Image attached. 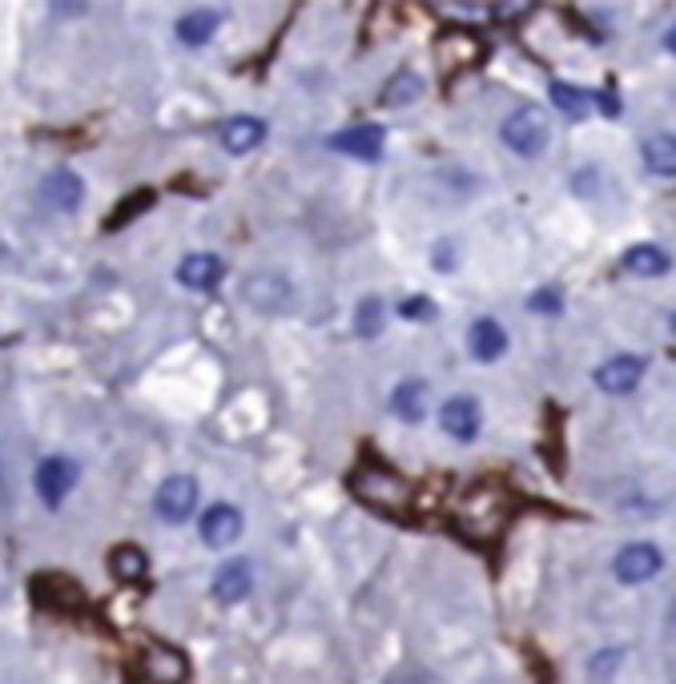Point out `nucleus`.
Here are the masks:
<instances>
[{"instance_id": "1", "label": "nucleus", "mask_w": 676, "mask_h": 684, "mask_svg": "<svg viewBox=\"0 0 676 684\" xmlns=\"http://www.w3.org/2000/svg\"><path fill=\"white\" fill-rule=\"evenodd\" d=\"M511 519V499L499 484H479L459 504V527L471 539H499Z\"/></svg>"}, {"instance_id": "2", "label": "nucleus", "mask_w": 676, "mask_h": 684, "mask_svg": "<svg viewBox=\"0 0 676 684\" xmlns=\"http://www.w3.org/2000/svg\"><path fill=\"white\" fill-rule=\"evenodd\" d=\"M350 492L359 495L367 507H375V512H391V516L411 504V487L402 484L399 475L382 464L355 467V472H350Z\"/></svg>"}, {"instance_id": "3", "label": "nucleus", "mask_w": 676, "mask_h": 684, "mask_svg": "<svg viewBox=\"0 0 676 684\" xmlns=\"http://www.w3.org/2000/svg\"><path fill=\"white\" fill-rule=\"evenodd\" d=\"M499 137H504V146L519 158H539L551 141V126H548V113L536 106L528 109H516V113L507 117L504 126H499Z\"/></svg>"}, {"instance_id": "4", "label": "nucleus", "mask_w": 676, "mask_h": 684, "mask_svg": "<svg viewBox=\"0 0 676 684\" xmlns=\"http://www.w3.org/2000/svg\"><path fill=\"white\" fill-rule=\"evenodd\" d=\"M193 507H198V479L193 475H169L153 495V512L166 524H186L193 516Z\"/></svg>"}, {"instance_id": "5", "label": "nucleus", "mask_w": 676, "mask_h": 684, "mask_svg": "<svg viewBox=\"0 0 676 684\" xmlns=\"http://www.w3.org/2000/svg\"><path fill=\"white\" fill-rule=\"evenodd\" d=\"M77 479H81V467L69 459V455H49V459H41V467H37V495H41L49 507H61L64 495L73 492Z\"/></svg>"}, {"instance_id": "6", "label": "nucleus", "mask_w": 676, "mask_h": 684, "mask_svg": "<svg viewBox=\"0 0 676 684\" xmlns=\"http://www.w3.org/2000/svg\"><path fill=\"white\" fill-rule=\"evenodd\" d=\"M238 295H242L254 310L275 315V310H286V306H290V282L275 270H254L242 278V290H238Z\"/></svg>"}, {"instance_id": "7", "label": "nucleus", "mask_w": 676, "mask_h": 684, "mask_svg": "<svg viewBox=\"0 0 676 684\" xmlns=\"http://www.w3.org/2000/svg\"><path fill=\"white\" fill-rule=\"evenodd\" d=\"M439 427L444 435H451L455 443H471L484 427V410H479V399L471 395H451V399L439 407Z\"/></svg>"}, {"instance_id": "8", "label": "nucleus", "mask_w": 676, "mask_h": 684, "mask_svg": "<svg viewBox=\"0 0 676 684\" xmlns=\"http://www.w3.org/2000/svg\"><path fill=\"white\" fill-rule=\"evenodd\" d=\"M382 146H387V129L370 126V121L367 126H350V129H342V133L330 137V149L355 161H379Z\"/></svg>"}, {"instance_id": "9", "label": "nucleus", "mask_w": 676, "mask_h": 684, "mask_svg": "<svg viewBox=\"0 0 676 684\" xmlns=\"http://www.w3.org/2000/svg\"><path fill=\"white\" fill-rule=\"evenodd\" d=\"M660 568H665V556L653 544H628L616 552V579L620 584H645Z\"/></svg>"}, {"instance_id": "10", "label": "nucleus", "mask_w": 676, "mask_h": 684, "mask_svg": "<svg viewBox=\"0 0 676 684\" xmlns=\"http://www.w3.org/2000/svg\"><path fill=\"white\" fill-rule=\"evenodd\" d=\"M640 379H645V358L640 355H616L596 370V387L604 395H628Z\"/></svg>"}, {"instance_id": "11", "label": "nucleus", "mask_w": 676, "mask_h": 684, "mask_svg": "<svg viewBox=\"0 0 676 684\" xmlns=\"http://www.w3.org/2000/svg\"><path fill=\"white\" fill-rule=\"evenodd\" d=\"M238 536H242V512L233 504H210V512L201 516V544L230 547Z\"/></svg>"}, {"instance_id": "12", "label": "nucleus", "mask_w": 676, "mask_h": 684, "mask_svg": "<svg viewBox=\"0 0 676 684\" xmlns=\"http://www.w3.org/2000/svg\"><path fill=\"white\" fill-rule=\"evenodd\" d=\"M32 592H37V604H49V608H57V612H73L84 604V588L73 584L69 576H61V572L37 576L32 579Z\"/></svg>"}, {"instance_id": "13", "label": "nucleus", "mask_w": 676, "mask_h": 684, "mask_svg": "<svg viewBox=\"0 0 676 684\" xmlns=\"http://www.w3.org/2000/svg\"><path fill=\"white\" fill-rule=\"evenodd\" d=\"M222 278H226V262L218 254H190V258L178 266V282L190 286V290H201V295L218 290Z\"/></svg>"}, {"instance_id": "14", "label": "nucleus", "mask_w": 676, "mask_h": 684, "mask_svg": "<svg viewBox=\"0 0 676 684\" xmlns=\"http://www.w3.org/2000/svg\"><path fill=\"white\" fill-rule=\"evenodd\" d=\"M250 592H254L250 559H226L222 568L213 572V596L222 604H242Z\"/></svg>"}, {"instance_id": "15", "label": "nucleus", "mask_w": 676, "mask_h": 684, "mask_svg": "<svg viewBox=\"0 0 676 684\" xmlns=\"http://www.w3.org/2000/svg\"><path fill=\"white\" fill-rule=\"evenodd\" d=\"M435 53H439V65H444L447 73H459L464 65H471V61H479V57H484V44H479V37H471V32L451 29V32H444V37H439Z\"/></svg>"}, {"instance_id": "16", "label": "nucleus", "mask_w": 676, "mask_h": 684, "mask_svg": "<svg viewBox=\"0 0 676 684\" xmlns=\"http://www.w3.org/2000/svg\"><path fill=\"white\" fill-rule=\"evenodd\" d=\"M467 350L476 363H499L507 355V330L496 318H479L476 327L467 330Z\"/></svg>"}, {"instance_id": "17", "label": "nucleus", "mask_w": 676, "mask_h": 684, "mask_svg": "<svg viewBox=\"0 0 676 684\" xmlns=\"http://www.w3.org/2000/svg\"><path fill=\"white\" fill-rule=\"evenodd\" d=\"M41 198L53 206V210H77L84 201V181L77 178L73 169H53L49 178L41 181Z\"/></svg>"}, {"instance_id": "18", "label": "nucleus", "mask_w": 676, "mask_h": 684, "mask_svg": "<svg viewBox=\"0 0 676 684\" xmlns=\"http://www.w3.org/2000/svg\"><path fill=\"white\" fill-rule=\"evenodd\" d=\"M141 664H146V676L153 684H181L186 681V656H181L178 648L149 644L146 656H141Z\"/></svg>"}, {"instance_id": "19", "label": "nucleus", "mask_w": 676, "mask_h": 684, "mask_svg": "<svg viewBox=\"0 0 676 684\" xmlns=\"http://www.w3.org/2000/svg\"><path fill=\"white\" fill-rule=\"evenodd\" d=\"M109 572H113L121 584H141L149 572V556L146 547L138 544H117L113 552H109Z\"/></svg>"}, {"instance_id": "20", "label": "nucleus", "mask_w": 676, "mask_h": 684, "mask_svg": "<svg viewBox=\"0 0 676 684\" xmlns=\"http://www.w3.org/2000/svg\"><path fill=\"white\" fill-rule=\"evenodd\" d=\"M620 266L636 278H660V274H668V254L653 242H640L633 250H624Z\"/></svg>"}, {"instance_id": "21", "label": "nucleus", "mask_w": 676, "mask_h": 684, "mask_svg": "<svg viewBox=\"0 0 676 684\" xmlns=\"http://www.w3.org/2000/svg\"><path fill=\"white\" fill-rule=\"evenodd\" d=\"M262 137H266V126L258 117H233V121L222 126V146L230 153H250V149L262 146Z\"/></svg>"}, {"instance_id": "22", "label": "nucleus", "mask_w": 676, "mask_h": 684, "mask_svg": "<svg viewBox=\"0 0 676 684\" xmlns=\"http://www.w3.org/2000/svg\"><path fill=\"white\" fill-rule=\"evenodd\" d=\"M391 410L402 423H419L427 415V383L422 379H402L391 395Z\"/></svg>"}, {"instance_id": "23", "label": "nucleus", "mask_w": 676, "mask_h": 684, "mask_svg": "<svg viewBox=\"0 0 676 684\" xmlns=\"http://www.w3.org/2000/svg\"><path fill=\"white\" fill-rule=\"evenodd\" d=\"M218 24H222V17L213 9H193L186 12L178 21V41L190 44V49H198V44H210V37L218 32Z\"/></svg>"}, {"instance_id": "24", "label": "nucleus", "mask_w": 676, "mask_h": 684, "mask_svg": "<svg viewBox=\"0 0 676 684\" xmlns=\"http://www.w3.org/2000/svg\"><path fill=\"white\" fill-rule=\"evenodd\" d=\"M419 97H422V77L407 69V73H395L391 81H387V89H382L379 101L387 109H395V106H415Z\"/></svg>"}, {"instance_id": "25", "label": "nucleus", "mask_w": 676, "mask_h": 684, "mask_svg": "<svg viewBox=\"0 0 676 684\" xmlns=\"http://www.w3.org/2000/svg\"><path fill=\"white\" fill-rule=\"evenodd\" d=\"M645 166L648 174H660V178H673L676 174V149H673V137H648L645 146Z\"/></svg>"}, {"instance_id": "26", "label": "nucleus", "mask_w": 676, "mask_h": 684, "mask_svg": "<svg viewBox=\"0 0 676 684\" xmlns=\"http://www.w3.org/2000/svg\"><path fill=\"white\" fill-rule=\"evenodd\" d=\"M551 101H556V109H564V113L571 117V121H584V117L592 113V106H596V97L584 93V89H576V85H551Z\"/></svg>"}, {"instance_id": "27", "label": "nucleus", "mask_w": 676, "mask_h": 684, "mask_svg": "<svg viewBox=\"0 0 676 684\" xmlns=\"http://www.w3.org/2000/svg\"><path fill=\"white\" fill-rule=\"evenodd\" d=\"M382 327H387V310H382V303L375 295L362 298L359 310H355V335L359 338H379Z\"/></svg>"}, {"instance_id": "28", "label": "nucleus", "mask_w": 676, "mask_h": 684, "mask_svg": "<svg viewBox=\"0 0 676 684\" xmlns=\"http://www.w3.org/2000/svg\"><path fill=\"white\" fill-rule=\"evenodd\" d=\"M153 206V194L149 190H138V194H129L126 201H121V210L113 214V218L106 221V230H121V226H129V221L138 218L141 210H149Z\"/></svg>"}, {"instance_id": "29", "label": "nucleus", "mask_w": 676, "mask_h": 684, "mask_svg": "<svg viewBox=\"0 0 676 684\" xmlns=\"http://www.w3.org/2000/svg\"><path fill=\"white\" fill-rule=\"evenodd\" d=\"M435 315H439V306H435L431 298H422V295L399 303V318H411V323H427V318H435Z\"/></svg>"}, {"instance_id": "30", "label": "nucleus", "mask_w": 676, "mask_h": 684, "mask_svg": "<svg viewBox=\"0 0 676 684\" xmlns=\"http://www.w3.org/2000/svg\"><path fill=\"white\" fill-rule=\"evenodd\" d=\"M528 310H536V315H560L564 298L556 295V290H536V295L528 298Z\"/></svg>"}, {"instance_id": "31", "label": "nucleus", "mask_w": 676, "mask_h": 684, "mask_svg": "<svg viewBox=\"0 0 676 684\" xmlns=\"http://www.w3.org/2000/svg\"><path fill=\"white\" fill-rule=\"evenodd\" d=\"M620 648H608V653H600V656H592V664H588V673L596 676V681H604V676H613V668L620 664Z\"/></svg>"}, {"instance_id": "32", "label": "nucleus", "mask_w": 676, "mask_h": 684, "mask_svg": "<svg viewBox=\"0 0 676 684\" xmlns=\"http://www.w3.org/2000/svg\"><path fill=\"white\" fill-rule=\"evenodd\" d=\"M592 186H600V169H580L576 181H571V190L576 194H592Z\"/></svg>"}, {"instance_id": "33", "label": "nucleus", "mask_w": 676, "mask_h": 684, "mask_svg": "<svg viewBox=\"0 0 676 684\" xmlns=\"http://www.w3.org/2000/svg\"><path fill=\"white\" fill-rule=\"evenodd\" d=\"M431 262L439 266V270H455V242H439V250L431 254Z\"/></svg>"}]
</instances>
